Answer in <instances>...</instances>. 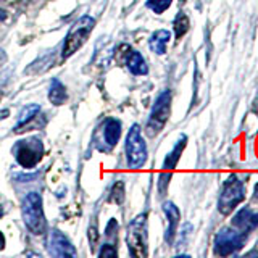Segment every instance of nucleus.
<instances>
[{"instance_id": "obj_1", "label": "nucleus", "mask_w": 258, "mask_h": 258, "mask_svg": "<svg viewBox=\"0 0 258 258\" xmlns=\"http://www.w3.org/2000/svg\"><path fill=\"white\" fill-rule=\"evenodd\" d=\"M21 215L23 221L26 224L29 232L34 236H42L47 231V220L44 215L42 207V197L37 192H29L26 197L23 199L21 204Z\"/></svg>"}, {"instance_id": "obj_2", "label": "nucleus", "mask_w": 258, "mask_h": 258, "mask_svg": "<svg viewBox=\"0 0 258 258\" xmlns=\"http://www.w3.org/2000/svg\"><path fill=\"white\" fill-rule=\"evenodd\" d=\"M126 244L129 255L134 258H145L149 255V234H147V215H137L127 226Z\"/></svg>"}, {"instance_id": "obj_3", "label": "nucleus", "mask_w": 258, "mask_h": 258, "mask_svg": "<svg viewBox=\"0 0 258 258\" xmlns=\"http://www.w3.org/2000/svg\"><path fill=\"white\" fill-rule=\"evenodd\" d=\"M171 100H173V94L169 89L158 94V97L152 105L150 116L147 121V126H145L147 136L155 137L165 127L166 121L169 119V115H171Z\"/></svg>"}, {"instance_id": "obj_4", "label": "nucleus", "mask_w": 258, "mask_h": 258, "mask_svg": "<svg viewBox=\"0 0 258 258\" xmlns=\"http://www.w3.org/2000/svg\"><path fill=\"white\" fill-rule=\"evenodd\" d=\"M244 199H245L244 181L237 174H231L221 187L220 199H218V210L223 215H229L239 204L244 202Z\"/></svg>"}, {"instance_id": "obj_5", "label": "nucleus", "mask_w": 258, "mask_h": 258, "mask_svg": "<svg viewBox=\"0 0 258 258\" xmlns=\"http://www.w3.org/2000/svg\"><path fill=\"white\" fill-rule=\"evenodd\" d=\"M95 26V20L92 16L84 15L75 23V26L70 29V32L64 37V44L61 48V56L63 58H68L73 53H76L81 47L84 45V42L87 40L89 34L92 32Z\"/></svg>"}, {"instance_id": "obj_6", "label": "nucleus", "mask_w": 258, "mask_h": 258, "mask_svg": "<svg viewBox=\"0 0 258 258\" xmlns=\"http://www.w3.org/2000/svg\"><path fill=\"white\" fill-rule=\"evenodd\" d=\"M126 160L131 169H139L147 161V144H145L139 124H133L126 136Z\"/></svg>"}, {"instance_id": "obj_7", "label": "nucleus", "mask_w": 258, "mask_h": 258, "mask_svg": "<svg viewBox=\"0 0 258 258\" xmlns=\"http://www.w3.org/2000/svg\"><path fill=\"white\" fill-rule=\"evenodd\" d=\"M247 236L237 231L236 228H223L216 232L213 245H215V255L220 256H229L232 253L239 252L244 247Z\"/></svg>"}, {"instance_id": "obj_8", "label": "nucleus", "mask_w": 258, "mask_h": 258, "mask_svg": "<svg viewBox=\"0 0 258 258\" xmlns=\"http://www.w3.org/2000/svg\"><path fill=\"white\" fill-rule=\"evenodd\" d=\"M13 153H15L16 161H18L23 168L29 169V168H34L40 161V158H42L44 145L39 139L31 137V139H24L16 144L13 149Z\"/></svg>"}, {"instance_id": "obj_9", "label": "nucleus", "mask_w": 258, "mask_h": 258, "mask_svg": "<svg viewBox=\"0 0 258 258\" xmlns=\"http://www.w3.org/2000/svg\"><path fill=\"white\" fill-rule=\"evenodd\" d=\"M185 144H187V136H181L179 141L174 144V147L171 149V152L168 153L165 157V161H163V171L160 173V177H158V190L161 196H165L166 194V189H168V184L171 181V176H173V169L176 168L177 161L181 158V153L184 152L185 149Z\"/></svg>"}, {"instance_id": "obj_10", "label": "nucleus", "mask_w": 258, "mask_h": 258, "mask_svg": "<svg viewBox=\"0 0 258 258\" xmlns=\"http://www.w3.org/2000/svg\"><path fill=\"white\" fill-rule=\"evenodd\" d=\"M99 139L95 142V147L100 152H110L115 149L121 137V123L116 118H107L99 127Z\"/></svg>"}, {"instance_id": "obj_11", "label": "nucleus", "mask_w": 258, "mask_h": 258, "mask_svg": "<svg viewBox=\"0 0 258 258\" xmlns=\"http://www.w3.org/2000/svg\"><path fill=\"white\" fill-rule=\"evenodd\" d=\"M232 228H236L242 234L248 236L250 232L258 228V210H252L248 207L240 208L232 216Z\"/></svg>"}, {"instance_id": "obj_12", "label": "nucleus", "mask_w": 258, "mask_h": 258, "mask_svg": "<svg viewBox=\"0 0 258 258\" xmlns=\"http://www.w3.org/2000/svg\"><path fill=\"white\" fill-rule=\"evenodd\" d=\"M48 253L52 256H76L78 252L71 240L60 231H53L48 242Z\"/></svg>"}, {"instance_id": "obj_13", "label": "nucleus", "mask_w": 258, "mask_h": 258, "mask_svg": "<svg viewBox=\"0 0 258 258\" xmlns=\"http://www.w3.org/2000/svg\"><path fill=\"white\" fill-rule=\"evenodd\" d=\"M163 212L168 218V228L165 232V240H166V244H173V240L176 237L177 224H179V220H181V213H179V208H177L173 202H165Z\"/></svg>"}, {"instance_id": "obj_14", "label": "nucleus", "mask_w": 258, "mask_h": 258, "mask_svg": "<svg viewBox=\"0 0 258 258\" xmlns=\"http://www.w3.org/2000/svg\"><path fill=\"white\" fill-rule=\"evenodd\" d=\"M126 67L134 76H142V75H147V73H149V67H147V63H145L142 53L136 52V50H129L127 52Z\"/></svg>"}, {"instance_id": "obj_15", "label": "nucleus", "mask_w": 258, "mask_h": 258, "mask_svg": "<svg viewBox=\"0 0 258 258\" xmlns=\"http://www.w3.org/2000/svg\"><path fill=\"white\" fill-rule=\"evenodd\" d=\"M171 39V34L166 29H158L155 31L149 39V47L152 52H155L157 55H163L166 52V45Z\"/></svg>"}, {"instance_id": "obj_16", "label": "nucleus", "mask_w": 258, "mask_h": 258, "mask_svg": "<svg viewBox=\"0 0 258 258\" xmlns=\"http://www.w3.org/2000/svg\"><path fill=\"white\" fill-rule=\"evenodd\" d=\"M68 99L67 87H64L58 79L50 81V87H48V100L53 105H63Z\"/></svg>"}, {"instance_id": "obj_17", "label": "nucleus", "mask_w": 258, "mask_h": 258, "mask_svg": "<svg viewBox=\"0 0 258 258\" xmlns=\"http://www.w3.org/2000/svg\"><path fill=\"white\" fill-rule=\"evenodd\" d=\"M40 107L37 103H31V105H26V107H23L21 111H20V118H18V123L15 126V131H18V129L24 124H28L31 119H34L36 115L39 113Z\"/></svg>"}, {"instance_id": "obj_18", "label": "nucleus", "mask_w": 258, "mask_h": 258, "mask_svg": "<svg viewBox=\"0 0 258 258\" xmlns=\"http://www.w3.org/2000/svg\"><path fill=\"white\" fill-rule=\"evenodd\" d=\"M189 26H190V21H189V16L179 12L176 15L174 18V34H176V39H181L185 32L189 31Z\"/></svg>"}, {"instance_id": "obj_19", "label": "nucleus", "mask_w": 258, "mask_h": 258, "mask_svg": "<svg viewBox=\"0 0 258 258\" xmlns=\"http://www.w3.org/2000/svg\"><path fill=\"white\" fill-rule=\"evenodd\" d=\"M171 4H173V0H149V2L145 4V7L150 8L153 13L161 15L163 12H166L169 7H171Z\"/></svg>"}, {"instance_id": "obj_20", "label": "nucleus", "mask_w": 258, "mask_h": 258, "mask_svg": "<svg viewBox=\"0 0 258 258\" xmlns=\"http://www.w3.org/2000/svg\"><path fill=\"white\" fill-rule=\"evenodd\" d=\"M124 200V184L118 181L115 185L111 187V194H110V202H113V204H118L121 205Z\"/></svg>"}, {"instance_id": "obj_21", "label": "nucleus", "mask_w": 258, "mask_h": 258, "mask_svg": "<svg viewBox=\"0 0 258 258\" xmlns=\"http://www.w3.org/2000/svg\"><path fill=\"white\" fill-rule=\"evenodd\" d=\"M87 237H89V242H91V247L92 250H95V245L99 244V231L95 229V226H91L89 228V232H87Z\"/></svg>"}, {"instance_id": "obj_22", "label": "nucleus", "mask_w": 258, "mask_h": 258, "mask_svg": "<svg viewBox=\"0 0 258 258\" xmlns=\"http://www.w3.org/2000/svg\"><path fill=\"white\" fill-rule=\"evenodd\" d=\"M99 255H100V256H116L118 252L115 250V245H110L108 242H107V244H103V247L100 248Z\"/></svg>"}, {"instance_id": "obj_23", "label": "nucleus", "mask_w": 258, "mask_h": 258, "mask_svg": "<svg viewBox=\"0 0 258 258\" xmlns=\"http://www.w3.org/2000/svg\"><path fill=\"white\" fill-rule=\"evenodd\" d=\"M5 247V237H4V234L0 232V250H2Z\"/></svg>"}, {"instance_id": "obj_24", "label": "nucleus", "mask_w": 258, "mask_h": 258, "mask_svg": "<svg viewBox=\"0 0 258 258\" xmlns=\"http://www.w3.org/2000/svg\"><path fill=\"white\" fill-rule=\"evenodd\" d=\"M4 18H7V13L4 10H0V20H4Z\"/></svg>"}, {"instance_id": "obj_25", "label": "nucleus", "mask_w": 258, "mask_h": 258, "mask_svg": "<svg viewBox=\"0 0 258 258\" xmlns=\"http://www.w3.org/2000/svg\"><path fill=\"white\" fill-rule=\"evenodd\" d=\"M255 199H258V184L255 185Z\"/></svg>"}, {"instance_id": "obj_26", "label": "nucleus", "mask_w": 258, "mask_h": 258, "mask_svg": "<svg viewBox=\"0 0 258 258\" xmlns=\"http://www.w3.org/2000/svg\"><path fill=\"white\" fill-rule=\"evenodd\" d=\"M4 215V208L2 207H0V216H2Z\"/></svg>"}, {"instance_id": "obj_27", "label": "nucleus", "mask_w": 258, "mask_h": 258, "mask_svg": "<svg viewBox=\"0 0 258 258\" xmlns=\"http://www.w3.org/2000/svg\"><path fill=\"white\" fill-rule=\"evenodd\" d=\"M0 100H2V94H0Z\"/></svg>"}]
</instances>
